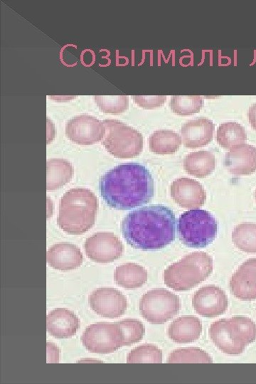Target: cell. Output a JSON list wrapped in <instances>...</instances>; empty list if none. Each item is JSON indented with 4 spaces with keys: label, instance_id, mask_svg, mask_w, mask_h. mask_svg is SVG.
<instances>
[{
    "label": "cell",
    "instance_id": "obj_24",
    "mask_svg": "<svg viewBox=\"0 0 256 384\" xmlns=\"http://www.w3.org/2000/svg\"><path fill=\"white\" fill-rule=\"evenodd\" d=\"M180 136L171 130H157L149 137V149L156 154H173L181 144Z\"/></svg>",
    "mask_w": 256,
    "mask_h": 384
},
{
    "label": "cell",
    "instance_id": "obj_6",
    "mask_svg": "<svg viewBox=\"0 0 256 384\" xmlns=\"http://www.w3.org/2000/svg\"><path fill=\"white\" fill-rule=\"evenodd\" d=\"M180 240L189 247H204L216 237L218 225L215 217L203 209H191L182 213L177 224Z\"/></svg>",
    "mask_w": 256,
    "mask_h": 384
},
{
    "label": "cell",
    "instance_id": "obj_16",
    "mask_svg": "<svg viewBox=\"0 0 256 384\" xmlns=\"http://www.w3.org/2000/svg\"><path fill=\"white\" fill-rule=\"evenodd\" d=\"M224 166L232 174L250 175L256 171V147L245 143L234 146L225 154Z\"/></svg>",
    "mask_w": 256,
    "mask_h": 384
},
{
    "label": "cell",
    "instance_id": "obj_15",
    "mask_svg": "<svg viewBox=\"0 0 256 384\" xmlns=\"http://www.w3.org/2000/svg\"><path fill=\"white\" fill-rule=\"evenodd\" d=\"M230 289L239 299H256V258H250L239 267L230 278Z\"/></svg>",
    "mask_w": 256,
    "mask_h": 384
},
{
    "label": "cell",
    "instance_id": "obj_21",
    "mask_svg": "<svg viewBox=\"0 0 256 384\" xmlns=\"http://www.w3.org/2000/svg\"><path fill=\"white\" fill-rule=\"evenodd\" d=\"M114 280L119 286L131 289L141 287L148 279L146 269L134 262L117 266L114 274Z\"/></svg>",
    "mask_w": 256,
    "mask_h": 384
},
{
    "label": "cell",
    "instance_id": "obj_27",
    "mask_svg": "<svg viewBox=\"0 0 256 384\" xmlns=\"http://www.w3.org/2000/svg\"><path fill=\"white\" fill-rule=\"evenodd\" d=\"M169 106L178 115H191L200 111L203 106V98L199 95H174Z\"/></svg>",
    "mask_w": 256,
    "mask_h": 384
},
{
    "label": "cell",
    "instance_id": "obj_33",
    "mask_svg": "<svg viewBox=\"0 0 256 384\" xmlns=\"http://www.w3.org/2000/svg\"><path fill=\"white\" fill-rule=\"evenodd\" d=\"M59 349L53 343L47 342V362L58 363Z\"/></svg>",
    "mask_w": 256,
    "mask_h": 384
},
{
    "label": "cell",
    "instance_id": "obj_34",
    "mask_svg": "<svg viewBox=\"0 0 256 384\" xmlns=\"http://www.w3.org/2000/svg\"><path fill=\"white\" fill-rule=\"evenodd\" d=\"M247 117L251 127L256 131V102L250 107Z\"/></svg>",
    "mask_w": 256,
    "mask_h": 384
},
{
    "label": "cell",
    "instance_id": "obj_2",
    "mask_svg": "<svg viewBox=\"0 0 256 384\" xmlns=\"http://www.w3.org/2000/svg\"><path fill=\"white\" fill-rule=\"evenodd\" d=\"M176 227L172 210L164 205H151L129 212L122 220L121 230L132 247L155 250L174 241Z\"/></svg>",
    "mask_w": 256,
    "mask_h": 384
},
{
    "label": "cell",
    "instance_id": "obj_25",
    "mask_svg": "<svg viewBox=\"0 0 256 384\" xmlns=\"http://www.w3.org/2000/svg\"><path fill=\"white\" fill-rule=\"evenodd\" d=\"M246 139L245 128L235 122L222 123L216 132V140L219 145L225 149H231L234 146L243 144Z\"/></svg>",
    "mask_w": 256,
    "mask_h": 384
},
{
    "label": "cell",
    "instance_id": "obj_36",
    "mask_svg": "<svg viewBox=\"0 0 256 384\" xmlns=\"http://www.w3.org/2000/svg\"><path fill=\"white\" fill-rule=\"evenodd\" d=\"M255 201H256V190H255Z\"/></svg>",
    "mask_w": 256,
    "mask_h": 384
},
{
    "label": "cell",
    "instance_id": "obj_12",
    "mask_svg": "<svg viewBox=\"0 0 256 384\" xmlns=\"http://www.w3.org/2000/svg\"><path fill=\"white\" fill-rule=\"evenodd\" d=\"M88 301L93 311L109 319L124 314L127 306L126 297L119 290L109 287L95 289L90 294Z\"/></svg>",
    "mask_w": 256,
    "mask_h": 384
},
{
    "label": "cell",
    "instance_id": "obj_32",
    "mask_svg": "<svg viewBox=\"0 0 256 384\" xmlns=\"http://www.w3.org/2000/svg\"><path fill=\"white\" fill-rule=\"evenodd\" d=\"M165 95H134V102L145 109H154L161 106L165 102Z\"/></svg>",
    "mask_w": 256,
    "mask_h": 384
},
{
    "label": "cell",
    "instance_id": "obj_3",
    "mask_svg": "<svg viewBox=\"0 0 256 384\" xmlns=\"http://www.w3.org/2000/svg\"><path fill=\"white\" fill-rule=\"evenodd\" d=\"M98 207V199L90 190L71 188L60 199L57 223L68 234H82L95 224Z\"/></svg>",
    "mask_w": 256,
    "mask_h": 384
},
{
    "label": "cell",
    "instance_id": "obj_31",
    "mask_svg": "<svg viewBox=\"0 0 256 384\" xmlns=\"http://www.w3.org/2000/svg\"><path fill=\"white\" fill-rule=\"evenodd\" d=\"M123 336V346L139 342L145 333L143 324L135 319H125L117 322Z\"/></svg>",
    "mask_w": 256,
    "mask_h": 384
},
{
    "label": "cell",
    "instance_id": "obj_22",
    "mask_svg": "<svg viewBox=\"0 0 256 384\" xmlns=\"http://www.w3.org/2000/svg\"><path fill=\"white\" fill-rule=\"evenodd\" d=\"M215 159L210 151H197L186 155L183 159V169L186 173L198 178L210 175L215 169Z\"/></svg>",
    "mask_w": 256,
    "mask_h": 384
},
{
    "label": "cell",
    "instance_id": "obj_10",
    "mask_svg": "<svg viewBox=\"0 0 256 384\" xmlns=\"http://www.w3.org/2000/svg\"><path fill=\"white\" fill-rule=\"evenodd\" d=\"M85 251L88 258L100 263H107L119 259L124 250L119 238L112 233L98 232L85 240Z\"/></svg>",
    "mask_w": 256,
    "mask_h": 384
},
{
    "label": "cell",
    "instance_id": "obj_1",
    "mask_svg": "<svg viewBox=\"0 0 256 384\" xmlns=\"http://www.w3.org/2000/svg\"><path fill=\"white\" fill-rule=\"evenodd\" d=\"M101 196L111 208L129 210L151 200L154 179L149 171L138 163H124L107 171L100 178Z\"/></svg>",
    "mask_w": 256,
    "mask_h": 384
},
{
    "label": "cell",
    "instance_id": "obj_26",
    "mask_svg": "<svg viewBox=\"0 0 256 384\" xmlns=\"http://www.w3.org/2000/svg\"><path fill=\"white\" fill-rule=\"evenodd\" d=\"M232 240L241 251L256 252V224L243 223L237 225L232 233Z\"/></svg>",
    "mask_w": 256,
    "mask_h": 384
},
{
    "label": "cell",
    "instance_id": "obj_17",
    "mask_svg": "<svg viewBox=\"0 0 256 384\" xmlns=\"http://www.w3.org/2000/svg\"><path fill=\"white\" fill-rule=\"evenodd\" d=\"M214 128L213 122L203 117L186 122L181 129L182 143L191 149L206 146L213 139Z\"/></svg>",
    "mask_w": 256,
    "mask_h": 384
},
{
    "label": "cell",
    "instance_id": "obj_23",
    "mask_svg": "<svg viewBox=\"0 0 256 384\" xmlns=\"http://www.w3.org/2000/svg\"><path fill=\"white\" fill-rule=\"evenodd\" d=\"M73 173V167L67 160H48L46 164L47 190H56L63 186L71 180Z\"/></svg>",
    "mask_w": 256,
    "mask_h": 384
},
{
    "label": "cell",
    "instance_id": "obj_8",
    "mask_svg": "<svg viewBox=\"0 0 256 384\" xmlns=\"http://www.w3.org/2000/svg\"><path fill=\"white\" fill-rule=\"evenodd\" d=\"M181 308L178 297L163 288L151 289L142 297L139 311L149 323L161 324L178 314Z\"/></svg>",
    "mask_w": 256,
    "mask_h": 384
},
{
    "label": "cell",
    "instance_id": "obj_19",
    "mask_svg": "<svg viewBox=\"0 0 256 384\" xmlns=\"http://www.w3.org/2000/svg\"><path fill=\"white\" fill-rule=\"evenodd\" d=\"M79 327L78 317L68 309L56 308L47 315V331L55 338H70L76 334Z\"/></svg>",
    "mask_w": 256,
    "mask_h": 384
},
{
    "label": "cell",
    "instance_id": "obj_13",
    "mask_svg": "<svg viewBox=\"0 0 256 384\" xmlns=\"http://www.w3.org/2000/svg\"><path fill=\"white\" fill-rule=\"evenodd\" d=\"M194 310L201 316L214 318L223 314L228 308V297L224 291L215 285L200 288L192 299Z\"/></svg>",
    "mask_w": 256,
    "mask_h": 384
},
{
    "label": "cell",
    "instance_id": "obj_30",
    "mask_svg": "<svg viewBox=\"0 0 256 384\" xmlns=\"http://www.w3.org/2000/svg\"><path fill=\"white\" fill-rule=\"evenodd\" d=\"M94 100L100 110L105 113L119 114L129 106L127 95H94Z\"/></svg>",
    "mask_w": 256,
    "mask_h": 384
},
{
    "label": "cell",
    "instance_id": "obj_7",
    "mask_svg": "<svg viewBox=\"0 0 256 384\" xmlns=\"http://www.w3.org/2000/svg\"><path fill=\"white\" fill-rule=\"evenodd\" d=\"M102 123L105 133L102 144L110 154L124 159L142 151L143 137L139 131L117 119H105Z\"/></svg>",
    "mask_w": 256,
    "mask_h": 384
},
{
    "label": "cell",
    "instance_id": "obj_18",
    "mask_svg": "<svg viewBox=\"0 0 256 384\" xmlns=\"http://www.w3.org/2000/svg\"><path fill=\"white\" fill-rule=\"evenodd\" d=\"M47 262L53 268L68 271L79 267L82 263V254L80 249L70 242H58L47 251Z\"/></svg>",
    "mask_w": 256,
    "mask_h": 384
},
{
    "label": "cell",
    "instance_id": "obj_35",
    "mask_svg": "<svg viewBox=\"0 0 256 384\" xmlns=\"http://www.w3.org/2000/svg\"><path fill=\"white\" fill-rule=\"evenodd\" d=\"M50 98L53 99V100H59V101H65V100H69L72 98H74L75 97V96H50Z\"/></svg>",
    "mask_w": 256,
    "mask_h": 384
},
{
    "label": "cell",
    "instance_id": "obj_9",
    "mask_svg": "<svg viewBox=\"0 0 256 384\" xmlns=\"http://www.w3.org/2000/svg\"><path fill=\"white\" fill-rule=\"evenodd\" d=\"M81 341L90 352L105 354L123 346V336L117 323L99 322L85 329Z\"/></svg>",
    "mask_w": 256,
    "mask_h": 384
},
{
    "label": "cell",
    "instance_id": "obj_5",
    "mask_svg": "<svg viewBox=\"0 0 256 384\" xmlns=\"http://www.w3.org/2000/svg\"><path fill=\"white\" fill-rule=\"evenodd\" d=\"M213 271V259L205 252L185 255L169 266L164 272L166 285L175 291H186L206 280Z\"/></svg>",
    "mask_w": 256,
    "mask_h": 384
},
{
    "label": "cell",
    "instance_id": "obj_11",
    "mask_svg": "<svg viewBox=\"0 0 256 384\" xmlns=\"http://www.w3.org/2000/svg\"><path fill=\"white\" fill-rule=\"evenodd\" d=\"M105 133L102 121L88 114L71 118L66 124L68 138L80 145H90L101 141Z\"/></svg>",
    "mask_w": 256,
    "mask_h": 384
},
{
    "label": "cell",
    "instance_id": "obj_14",
    "mask_svg": "<svg viewBox=\"0 0 256 384\" xmlns=\"http://www.w3.org/2000/svg\"><path fill=\"white\" fill-rule=\"evenodd\" d=\"M171 196L181 207L198 208L206 202V193L197 181L189 178H179L170 187Z\"/></svg>",
    "mask_w": 256,
    "mask_h": 384
},
{
    "label": "cell",
    "instance_id": "obj_20",
    "mask_svg": "<svg viewBox=\"0 0 256 384\" xmlns=\"http://www.w3.org/2000/svg\"><path fill=\"white\" fill-rule=\"evenodd\" d=\"M201 331L202 324L199 319L193 315H185L169 325L168 336L175 343H187L198 339Z\"/></svg>",
    "mask_w": 256,
    "mask_h": 384
},
{
    "label": "cell",
    "instance_id": "obj_4",
    "mask_svg": "<svg viewBox=\"0 0 256 384\" xmlns=\"http://www.w3.org/2000/svg\"><path fill=\"white\" fill-rule=\"evenodd\" d=\"M208 334L213 343L223 353L238 355L256 339V324L250 318L234 316L213 322Z\"/></svg>",
    "mask_w": 256,
    "mask_h": 384
},
{
    "label": "cell",
    "instance_id": "obj_28",
    "mask_svg": "<svg viewBox=\"0 0 256 384\" xmlns=\"http://www.w3.org/2000/svg\"><path fill=\"white\" fill-rule=\"evenodd\" d=\"M212 358L205 351L195 347L182 348L171 352L167 363H212Z\"/></svg>",
    "mask_w": 256,
    "mask_h": 384
},
{
    "label": "cell",
    "instance_id": "obj_29",
    "mask_svg": "<svg viewBox=\"0 0 256 384\" xmlns=\"http://www.w3.org/2000/svg\"><path fill=\"white\" fill-rule=\"evenodd\" d=\"M127 363H161L162 351L156 345L144 343L132 350L127 357Z\"/></svg>",
    "mask_w": 256,
    "mask_h": 384
}]
</instances>
